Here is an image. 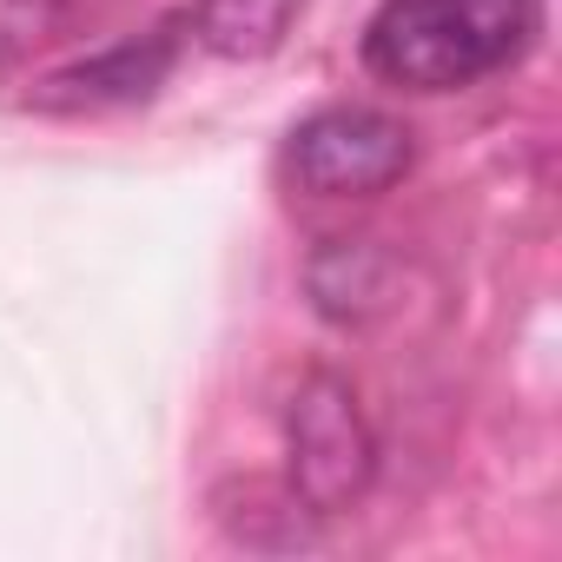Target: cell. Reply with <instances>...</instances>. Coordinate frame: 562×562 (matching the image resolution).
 Returning <instances> with one entry per match:
<instances>
[{"instance_id":"obj_1","label":"cell","mask_w":562,"mask_h":562,"mask_svg":"<svg viewBox=\"0 0 562 562\" xmlns=\"http://www.w3.org/2000/svg\"><path fill=\"white\" fill-rule=\"evenodd\" d=\"M542 34V0H384L364 67L404 93H463L509 74Z\"/></svg>"},{"instance_id":"obj_2","label":"cell","mask_w":562,"mask_h":562,"mask_svg":"<svg viewBox=\"0 0 562 562\" xmlns=\"http://www.w3.org/2000/svg\"><path fill=\"white\" fill-rule=\"evenodd\" d=\"M378 476V430L338 371L299 378L285 404V490L312 516H345Z\"/></svg>"},{"instance_id":"obj_3","label":"cell","mask_w":562,"mask_h":562,"mask_svg":"<svg viewBox=\"0 0 562 562\" xmlns=\"http://www.w3.org/2000/svg\"><path fill=\"white\" fill-rule=\"evenodd\" d=\"M417 166V139L384 106H318L285 139V172L312 199H371Z\"/></svg>"},{"instance_id":"obj_4","label":"cell","mask_w":562,"mask_h":562,"mask_svg":"<svg viewBox=\"0 0 562 562\" xmlns=\"http://www.w3.org/2000/svg\"><path fill=\"white\" fill-rule=\"evenodd\" d=\"M179 54H186V21H159L153 34H133V41H113L60 74H47L34 87V106L41 113H106V106H139L153 100L172 74H179Z\"/></svg>"},{"instance_id":"obj_5","label":"cell","mask_w":562,"mask_h":562,"mask_svg":"<svg viewBox=\"0 0 562 562\" xmlns=\"http://www.w3.org/2000/svg\"><path fill=\"white\" fill-rule=\"evenodd\" d=\"M312 299L331 325H364L391 305V258L371 238H325L312 258Z\"/></svg>"},{"instance_id":"obj_6","label":"cell","mask_w":562,"mask_h":562,"mask_svg":"<svg viewBox=\"0 0 562 562\" xmlns=\"http://www.w3.org/2000/svg\"><path fill=\"white\" fill-rule=\"evenodd\" d=\"M312 0H199L192 34L218 54V60H265L285 47V34L299 27V14Z\"/></svg>"}]
</instances>
